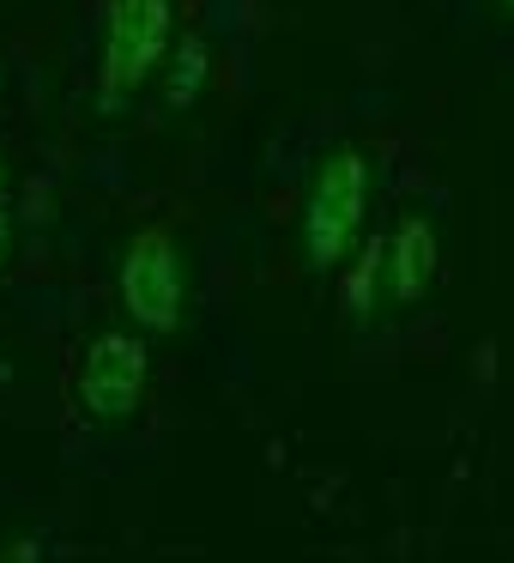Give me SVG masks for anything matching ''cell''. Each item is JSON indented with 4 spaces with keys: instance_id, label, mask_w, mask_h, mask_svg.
<instances>
[{
    "instance_id": "obj_5",
    "label": "cell",
    "mask_w": 514,
    "mask_h": 563,
    "mask_svg": "<svg viewBox=\"0 0 514 563\" xmlns=\"http://www.w3.org/2000/svg\"><path fill=\"white\" fill-rule=\"evenodd\" d=\"M436 224L424 212L400 219L388 231V297L393 303H417V297L436 285Z\"/></svg>"
},
{
    "instance_id": "obj_6",
    "label": "cell",
    "mask_w": 514,
    "mask_h": 563,
    "mask_svg": "<svg viewBox=\"0 0 514 563\" xmlns=\"http://www.w3.org/2000/svg\"><path fill=\"white\" fill-rule=\"evenodd\" d=\"M388 291V236H364L345 255V279H339V303L351 321L376 316V297Z\"/></svg>"
},
{
    "instance_id": "obj_4",
    "label": "cell",
    "mask_w": 514,
    "mask_h": 563,
    "mask_svg": "<svg viewBox=\"0 0 514 563\" xmlns=\"http://www.w3.org/2000/svg\"><path fill=\"white\" fill-rule=\"evenodd\" d=\"M146 376H152V357L134 333H98L79 357V406L98 424H122L146 400Z\"/></svg>"
},
{
    "instance_id": "obj_7",
    "label": "cell",
    "mask_w": 514,
    "mask_h": 563,
    "mask_svg": "<svg viewBox=\"0 0 514 563\" xmlns=\"http://www.w3.org/2000/svg\"><path fill=\"white\" fill-rule=\"evenodd\" d=\"M212 79V43L200 37V31H182V37L170 43V55H164V103L170 110H188V103L206 91Z\"/></svg>"
},
{
    "instance_id": "obj_2",
    "label": "cell",
    "mask_w": 514,
    "mask_h": 563,
    "mask_svg": "<svg viewBox=\"0 0 514 563\" xmlns=\"http://www.w3.org/2000/svg\"><path fill=\"white\" fill-rule=\"evenodd\" d=\"M369 212V158L357 146H333L315 164L303 195V261L315 273H339L345 255L364 243Z\"/></svg>"
},
{
    "instance_id": "obj_3",
    "label": "cell",
    "mask_w": 514,
    "mask_h": 563,
    "mask_svg": "<svg viewBox=\"0 0 514 563\" xmlns=\"http://www.w3.org/2000/svg\"><path fill=\"white\" fill-rule=\"evenodd\" d=\"M115 291H122V309L134 316L139 333H176L182 328V303H188V273H182V249L164 224L139 231L122 255V273H115Z\"/></svg>"
},
{
    "instance_id": "obj_10",
    "label": "cell",
    "mask_w": 514,
    "mask_h": 563,
    "mask_svg": "<svg viewBox=\"0 0 514 563\" xmlns=\"http://www.w3.org/2000/svg\"><path fill=\"white\" fill-rule=\"evenodd\" d=\"M496 7H509V13H514V0H496Z\"/></svg>"
},
{
    "instance_id": "obj_1",
    "label": "cell",
    "mask_w": 514,
    "mask_h": 563,
    "mask_svg": "<svg viewBox=\"0 0 514 563\" xmlns=\"http://www.w3.org/2000/svg\"><path fill=\"white\" fill-rule=\"evenodd\" d=\"M176 43V0H110L98 37V110H122L164 74Z\"/></svg>"
},
{
    "instance_id": "obj_8",
    "label": "cell",
    "mask_w": 514,
    "mask_h": 563,
    "mask_svg": "<svg viewBox=\"0 0 514 563\" xmlns=\"http://www.w3.org/2000/svg\"><path fill=\"white\" fill-rule=\"evenodd\" d=\"M7 249H13V212H7V200H0V267H7Z\"/></svg>"
},
{
    "instance_id": "obj_9",
    "label": "cell",
    "mask_w": 514,
    "mask_h": 563,
    "mask_svg": "<svg viewBox=\"0 0 514 563\" xmlns=\"http://www.w3.org/2000/svg\"><path fill=\"white\" fill-rule=\"evenodd\" d=\"M0 200H7V152H0Z\"/></svg>"
}]
</instances>
